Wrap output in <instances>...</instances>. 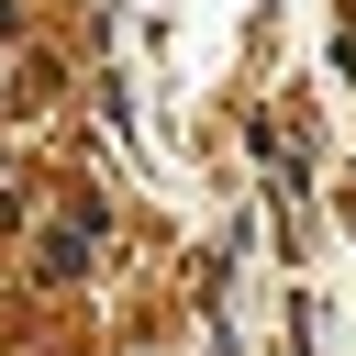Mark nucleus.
Instances as JSON below:
<instances>
[{"label": "nucleus", "mask_w": 356, "mask_h": 356, "mask_svg": "<svg viewBox=\"0 0 356 356\" xmlns=\"http://www.w3.org/2000/svg\"><path fill=\"white\" fill-rule=\"evenodd\" d=\"M33 267H44V278H78V267H89V222H56V234L33 245Z\"/></svg>", "instance_id": "obj_1"}]
</instances>
